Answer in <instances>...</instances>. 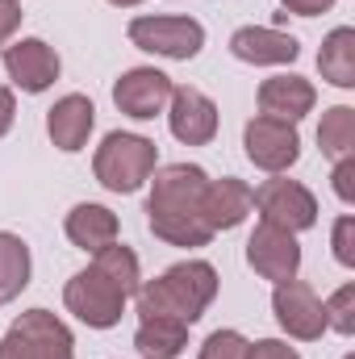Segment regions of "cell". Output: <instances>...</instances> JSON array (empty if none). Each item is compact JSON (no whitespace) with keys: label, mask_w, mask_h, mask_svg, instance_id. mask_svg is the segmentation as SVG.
I'll return each mask as SVG.
<instances>
[{"label":"cell","mask_w":355,"mask_h":359,"mask_svg":"<svg viewBox=\"0 0 355 359\" xmlns=\"http://www.w3.org/2000/svg\"><path fill=\"white\" fill-rule=\"evenodd\" d=\"M247 259H251V268L260 271L264 280L284 284L301 268V247H297V238L288 230H280L272 222H260L255 234H251V243H247Z\"/></svg>","instance_id":"cell-10"},{"label":"cell","mask_w":355,"mask_h":359,"mask_svg":"<svg viewBox=\"0 0 355 359\" xmlns=\"http://www.w3.org/2000/svg\"><path fill=\"white\" fill-rule=\"evenodd\" d=\"M230 55L243 63H255V67H272V63H293L301 55V42L293 34H280L267 25H243L230 38Z\"/></svg>","instance_id":"cell-14"},{"label":"cell","mask_w":355,"mask_h":359,"mask_svg":"<svg viewBox=\"0 0 355 359\" xmlns=\"http://www.w3.org/2000/svg\"><path fill=\"white\" fill-rule=\"evenodd\" d=\"M188 343V326L176 318H142L138 334H134V347L147 359H176Z\"/></svg>","instance_id":"cell-19"},{"label":"cell","mask_w":355,"mask_h":359,"mask_svg":"<svg viewBox=\"0 0 355 359\" xmlns=\"http://www.w3.org/2000/svg\"><path fill=\"white\" fill-rule=\"evenodd\" d=\"M4 72L13 76V84L25 92H46L59 80V55L42 42V38H25L4 46Z\"/></svg>","instance_id":"cell-12"},{"label":"cell","mask_w":355,"mask_h":359,"mask_svg":"<svg viewBox=\"0 0 355 359\" xmlns=\"http://www.w3.org/2000/svg\"><path fill=\"white\" fill-rule=\"evenodd\" d=\"M92 121H96V109H92L88 96H63L51 109L46 130H51V138H55L59 151H80L92 134Z\"/></svg>","instance_id":"cell-17"},{"label":"cell","mask_w":355,"mask_h":359,"mask_svg":"<svg viewBox=\"0 0 355 359\" xmlns=\"http://www.w3.org/2000/svg\"><path fill=\"white\" fill-rule=\"evenodd\" d=\"M355 159L347 155V159H339V168H335V192H339V201L343 205H351L355 201Z\"/></svg>","instance_id":"cell-27"},{"label":"cell","mask_w":355,"mask_h":359,"mask_svg":"<svg viewBox=\"0 0 355 359\" xmlns=\"http://www.w3.org/2000/svg\"><path fill=\"white\" fill-rule=\"evenodd\" d=\"M130 42L163 59H192L205 46V29L192 17H134Z\"/></svg>","instance_id":"cell-5"},{"label":"cell","mask_w":355,"mask_h":359,"mask_svg":"<svg viewBox=\"0 0 355 359\" xmlns=\"http://www.w3.org/2000/svg\"><path fill=\"white\" fill-rule=\"evenodd\" d=\"M213 292H217V271L209 264H176L159 280H151L147 288H138V313L142 318H176L188 326L205 313Z\"/></svg>","instance_id":"cell-2"},{"label":"cell","mask_w":355,"mask_h":359,"mask_svg":"<svg viewBox=\"0 0 355 359\" xmlns=\"http://www.w3.org/2000/svg\"><path fill=\"white\" fill-rule=\"evenodd\" d=\"M0 359H72V334H67V326L55 313L29 309L4 334Z\"/></svg>","instance_id":"cell-4"},{"label":"cell","mask_w":355,"mask_h":359,"mask_svg":"<svg viewBox=\"0 0 355 359\" xmlns=\"http://www.w3.org/2000/svg\"><path fill=\"white\" fill-rule=\"evenodd\" d=\"M63 301H67V309H72L80 322H88V326H96V330H109V326H117V318H121L126 292L92 264L88 271H80V276L67 284Z\"/></svg>","instance_id":"cell-6"},{"label":"cell","mask_w":355,"mask_h":359,"mask_svg":"<svg viewBox=\"0 0 355 359\" xmlns=\"http://www.w3.org/2000/svg\"><path fill=\"white\" fill-rule=\"evenodd\" d=\"M67 238L76 243V247H84V251H105V247H113V238H117V217L105 209V205H76L72 213H67Z\"/></svg>","instance_id":"cell-18"},{"label":"cell","mask_w":355,"mask_h":359,"mask_svg":"<svg viewBox=\"0 0 355 359\" xmlns=\"http://www.w3.org/2000/svg\"><path fill=\"white\" fill-rule=\"evenodd\" d=\"M318 142H322V155H330L335 163L347 159L355 147V109L339 104L322 117V130H318Z\"/></svg>","instance_id":"cell-22"},{"label":"cell","mask_w":355,"mask_h":359,"mask_svg":"<svg viewBox=\"0 0 355 359\" xmlns=\"http://www.w3.org/2000/svg\"><path fill=\"white\" fill-rule=\"evenodd\" d=\"M251 213V188L243 180L226 176V180H209L205 184V196H201V217L205 226L217 234V230H234L243 217Z\"/></svg>","instance_id":"cell-15"},{"label":"cell","mask_w":355,"mask_h":359,"mask_svg":"<svg viewBox=\"0 0 355 359\" xmlns=\"http://www.w3.org/2000/svg\"><path fill=\"white\" fill-rule=\"evenodd\" d=\"M109 4H121V8H130V4H142V0H109Z\"/></svg>","instance_id":"cell-32"},{"label":"cell","mask_w":355,"mask_h":359,"mask_svg":"<svg viewBox=\"0 0 355 359\" xmlns=\"http://www.w3.org/2000/svg\"><path fill=\"white\" fill-rule=\"evenodd\" d=\"M113 100H117L121 113L147 121V117L163 113V104L172 100V80L163 72H155V67H134L113 84Z\"/></svg>","instance_id":"cell-11"},{"label":"cell","mask_w":355,"mask_h":359,"mask_svg":"<svg viewBox=\"0 0 355 359\" xmlns=\"http://www.w3.org/2000/svg\"><path fill=\"white\" fill-rule=\"evenodd\" d=\"M247 359H301L293 347H284V343H276V339H264V343H255V347H247Z\"/></svg>","instance_id":"cell-28"},{"label":"cell","mask_w":355,"mask_h":359,"mask_svg":"<svg viewBox=\"0 0 355 359\" xmlns=\"http://www.w3.org/2000/svg\"><path fill=\"white\" fill-rule=\"evenodd\" d=\"M13 4H21V0H13Z\"/></svg>","instance_id":"cell-33"},{"label":"cell","mask_w":355,"mask_h":359,"mask_svg":"<svg viewBox=\"0 0 355 359\" xmlns=\"http://www.w3.org/2000/svg\"><path fill=\"white\" fill-rule=\"evenodd\" d=\"M335 255H339V264H355V217H339V226H335Z\"/></svg>","instance_id":"cell-26"},{"label":"cell","mask_w":355,"mask_h":359,"mask_svg":"<svg viewBox=\"0 0 355 359\" xmlns=\"http://www.w3.org/2000/svg\"><path fill=\"white\" fill-rule=\"evenodd\" d=\"M205 184H209V176H205L201 168H188V163H172V168H163V172L155 176L147 213H151V230H155L163 243H176V247H205V243L213 238V230H209L205 217H201Z\"/></svg>","instance_id":"cell-1"},{"label":"cell","mask_w":355,"mask_h":359,"mask_svg":"<svg viewBox=\"0 0 355 359\" xmlns=\"http://www.w3.org/2000/svg\"><path fill=\"white\" fill-rule=\"evenodd\" d=\"M96 268L105 271L126 297H134L138 292V255L130 251V247H105V251H96Z\"/></svg>","instance_id":"cell-23"},{"label":"cell","mask_w":355,"mask_h":359,"mask_svg":"<svg viewBox=\"0 0 355 359\" xmlns=\"http://www.w3.org/2000/svg\"><path fill=\"white\" fill-rule=\"evenodd\" d=\"M13 113H17V100H13V92L0 88V138L13 130Z\"/></svg>","instance_id":"cell-31"},{"label":"cell","mask_w":355,"mask_h":359,"mask_svg":"<svg viewBox=\"0 0 355 359\" xmlns=\"http://www.w3.org/2000/svg\"><path fill=\"white\" fill-rule=\"evenodd\" d=\"M247 347H251V343H247L239 330H217V334L205 339L201 359H247Z\"/></svg>","instance_id":"cell-25"},{"label":"cell","mask_w":355,"mask_h":359,"mask_svg":"<svg viewBox=\"0 0 355 359\" xmlns=\"http://www.w3.org/2000/svg\"><path fill=\"white\" fill-rule=\"evenodd\" d=\"M272 305H276L280 326H284L293 339H305V343H309V339H322V330H326V305L318 301V292H314L309 284H301V280L276 284Z\"/></svg>","instance_id":"cell-9"},{"label":"cell","mask_w":355,"mask_h":359,"mask_svg":"<svg viewBox=\"0 0 355 359\" xmlns=\"http://www.w3.org/2000/svg\"><path fill=\"white\" fill-rule=\"evenodd\" d=\"M335 0H284V8L288 13H301V17H318V13H326Z\"/></svg>","instance_id":"cell-30"},{"label":"cell","mask_w":355,"mask_h":359,"mask_svg":"<svg viewBox=\"0 0 355 359\" xmlns=\"http://www.w3.org/2000/svg\"><path fill=\"white\" fill-rule=\"evenodd\" d=\"M155 172V142L138 134H109L96 151V180L109 192H138Z\"/></svg>","instance_id":"cell-3"},{"label":"cell","mask_w":355,"mask_h":359,"mask_svg":"<svg viewBox=\"0 0 355 359\" xmlns=\"http://www.w3.org/2000/svg\"><path fill=\"white\" fill-rule=\"evenodd\" d=\"M314 109V88L301 76H272L260 88V117L276 121H297Z\"/></svg>","instance_id":"cell-16"},{"label":"cell","mask_w":355,"mask_h":359,"mask_svg":"<svg viewBox=\"0 0 355 359\" xmlns=\"http://www.w3.org/2000/svg\"><path fill=\"white\" fill-rule=\"evenodd\" d=\"M318 67H322V80H330L335 88H351L355 84V29L343 25V29H335L322 42Z\"/></svg>","instance_id":"cell-20"},{"label":"cell","mask_w":355,"mask_h":359,"mask_svg":"<svg viewBox=\"0 0 355 359\" xmlns=\"http://www.w3.org/2000/svg\"><path fill=\"white\" fill-rule=\"evenodd\" d=\"M29 284V247L17 234H0V305Z\"/></svg>","instance_id":"cell-21"},{"label":"cell","mask_w":355,"mask_h":359,"mask_svg":"<svg viewBox=\"0 0 355 359\" xmlns=\"http://www.w3.org/2000/svg\"><path fill=\"white\" fill-rule=\"evenodd\" d=\"M251 205L264 213V222L297 234V230H309L314 217H318V201L309 188H301L297 180H267L260 188H251Z\"/></svg>","instance_id":"cell-7"},{"label":"cell","mask_w":355,"mask_h":359,"mask_svg":"<svg viewBox=\"0 0 355 359\" xmlns=\"http://www.w3.org/2000/svg\"><path fill=\"white\" fill-rule=\"evenodd\" d=\"M172 113H168V126H172V134H176L180 142H188V147H205V142H213V134H217V104L205 96V92L196 88H172Z\"/></svg>","instance_id":"cell-13"},{"label":"cell","mask_w":355,"mask_h":359,"mask_svg":"<svg viewBox=\"0 0 355 359\" xmlns=\"http://www.w3.org/2000/svg\"><path fill=\"white\" fill-rule=\"evenodd\" d=\"M21 25V4H13V0H0V46L13 38V29Z\"/></svg>","instance_id":"cell-29"},{"label":"cell","mask_w":355,"mask_h":359,"mask_svg":"<svg viewBox=\"0 0 355 359\" xmlns=\"http://www.w3.org/2000/svg\"><path fill=\"white\" fill-rule=\"evenodd\" d=\"M326 326H335L339 334H351L355 330V288L343 284L330 301H326Z\"/></svg>","instance_id":"cell-24"},{"label":"cell","mask_w":355,"mask_h":359,"mask_svg":"<svg viewBox=\"0 0 355 359\" xmlns=\"http://www.w3.org/2000/svg\"><path fill=\"white\" fill-rule=\"evenodd\" d=\"M243 142H247V159L264 172H284L301 155V138H297L293 121H276V117H255L247 126Z\"/></svg>","instance_id":"cell-8"}]
</instances>
